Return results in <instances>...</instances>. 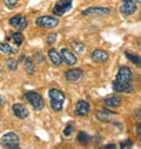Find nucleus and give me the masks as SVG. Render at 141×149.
<instances>
[{"instance_id":"f3484780","label":"nucleus","mask_w":141,"mask_h":149,"mask_svg":"<svg viewBox=\"0 0 141 149\" xmlns=\"http://www.w3.org/2000/svg\"><path fill=\"white\" fill-rule=\"evenodd\" d=\"M105 104L107 106V107H119L121 104V99L118 95L111 96V97L105 100Z\"/></svg>"},{"instance_id":"b1692460","label":"nucleus","mask_w":141,"mask_h":149,"mask_svg":"<svg viewBox=\"0 0 141 149\" xmlns=\"http://www.w3.org/2000/svg\"><path fill=\"white\" fill-rule=\"evenodd\" d=\"M73 132H74V126H73L72 123H69V125H67V127L65 128L64 134H65V136H69V135H72Z\"/></svg>"},{"instance_id":"ddd939ff","label":"nucleus","mask_w":141,"mask_h":149,"mask_svg":"<svg viewBox=\"0 0 141 149\" xmlns=\"http://www.w3.org/2000/svg\"><path fill=\"white\" fill-rule=\"evenodd\" d=\"M108 13H110V8H106V7H91L82 12L84 15H93V14L102 15V14H108Z\"/></svg>"},{"instance_id":"4468645a","label":"nucleus","mask_w":141,"mask_h":149,"mask_svg":"<svg viewBox=\"0 0 141 149\" xmlns=\"http://www.w3.org/2000/svg\"><path fill=\"white\" fill-rule=\"evenodd\" d=\"M108 53L105 52L102 49H95L93 53H92V59L95 61V62H105L108 60Z\"/></svg>"},{"instance_id":"c85d7f7f","label":"nucleus","mask_w":141,"mask_h":149,"mask_svg":"<svg viewBox=\"0 0 141 149\" xmlns=\"http://www.w3.org/2000/svg\"><path fill=\"white\" fill-rule=\"evenodd\" d=\"M105 148H106V149H108V148H115V146H114V144H108V146H106Z\"/></svg>"},{"instance_id":"f257e3e1","label":"nucleus","mask_w":141,"mask_h":149,"mask_svg":"<svg viewBox=\"0 0 141 149\" xmlns=\"http://www.w3.org/2000/svg\"><path fill=\"white\" fill-rule=\"evenodd\" d=\"M132 70L128 67H120L118 75H117V80L113 84V88L117 92H132V86H131V81H132Z\"/></svg>"},{"instance_id":"7c9ffc66","label":"nucleus","mask_w":141,"mask_h":149,"mask_svg":"<svg viewBox=\"0 0 141 149\" xmlns=\"http://www.w3.org/2000/svg\"><path fill=\"white\" fill-rule=\"evenodd\" d=\"M1 106H3V99L0 97V107H1Z\"/></svg>"},{"instance_id":"5701e85b","label":"nucleus","mask_w":141,"mask_h":149,"mask_svg":"<svg viewBox=\"0 0 141 149\" xmlns=\"http://www.w3.org/2000/svg\"><path fill=\"white\" fill-rule=\"evenodd\" d=\"M25 67H26V70H27V73H28V74H33V73H34L33 61H32L29 58H27V59H26V61H25Z\"/></svg>"},{"instance_id":"6e6552de","label":"nucleus","mask_w":141,"mask_h":149,"mask_svg":"<svg viewBox=\"0 0 141 149\" xmlns=\"http://www.w3.org/2000/svg\"><path fill=\"white\" fill-rule=\"evenodd\" d=\"M84 75V72L81 69H78V68H73V69H69L66 72L65 77H66V80L67 81H70V82H74V81H78L82 78Z\"/></svg>"},{"instance_id":"c756f323","label":"nucleus","mask_w":141,"mask_h":149,"mask_svg":"<svg viewBox=\"0 0 141 149\" xmlns=\"http://www.w3.org/2000/svg\"><path fill=\"white\" fill-rule=\"evenodd\" d=\"M138 135H139V137H140V125L138 126Z\"/></svg>"},{"instance_id":"cd10ccee","label":"nucleus","mask_w":141,"mask_h":149,"mask_svg":"<svg viewBox=\"0 0 141 149\" xmlns=\"http://www.w3.org/2000/svg\"><path fill=\"white\" fill-rule=\"evenodd\" d=\"M55 38H57V34H51V35H48V40H47V42L48 44H52V42H54L55 41Z\"/></svg>"},{"instance_id":"412c9836","label":"nucleus","mask_w":141,"mask_h":149,"mask_svg":"<svg viewBox=\"0 0 141 149\" xmlns=\"http://www.w3.org/2000/svg\"><path fill=\"white\" fill-rule=\"evenodd\" d=\"M11 38H12V40L14 41V44H17V45H21L22 41H24V35H22L20 32H17V33L12 34Z\"/></svg>"},{"instance_id":"aec40b11","label":"nucleus","mask_w":141,"mask_h":149,"mask_svg":"<svg viewBox=\"0 0 141 149\" xmlns=\"http://www.w3.org/2000/svg\"><path fill=\"white\" fill-rule=\"evenodd\" d=\"M78 141H79V143H81V144H87V143L89 142V136H88V134L85 133V132H80L79 135H78Z\"/></svg>"},{"instance_id":"dca6fc26","label":"nucleus","mask_w":141,"mask_h":149,"mask_svg":"<svg viewBox=\"0 0 141 149\" xmlns=\"http://www.w3.org/2000/svg\"><path fill=\"white\" fill-rule=\"evenodd\" d=\"M48 56H50L52 63H54L55 66H60V65H61V61H62V60H61V56H60V54H59L55 49H50Z\"/></svg>"},{"instance_id":"1a4fd4ad","label":"nucleus","mask_w":141,"mask_h":149,"mask_svg":"<svg viewBox=\"0 0 141 149\" xmlns=\"http://www.w3.org/2000/svg\"><path fill=\"white\" fill-rule=\"evenodd\" d=\"M60 56H61V60H64L69 66H73V65L77 63V56L72 52H70L69 49H67V48H62L61 49Z\"/></svg>"},{"instance_id":"7ed1b4c3","label":"nucleus","mask_w":141,"mask_h":149,"mask_svg":"<svg viewBox=\"0 0 141 149\" xmlns=\"http://www.w3.org/2000/svg\"><path fill=\"white\" fill-rule=\"evenodd\" d=\"M26 99L27 101L32 104V107L37 110H40L44 108V100L41 97V95L37 92H27L26 93Z\"/></svg>"},{"instance_id":"2eb2a0df","label":"nucleus","mask_w":141,"mask_h":149,"mask_svg":"<svg viewBox=\"0 0 141 149\" xmlns=\"http://www.w3.org/2000/svg\"><path fill=\"white\" fill-rule=\"evenodd\" d=\"M114 115H115L114 111H111V110L106 109V108L100 109V110L96 111V118H98L99 120H101V121H108V120H111V118L114 116Z\"/></svg>"},{"instance_id":"f8f14e48","label":"nucleus","mask_w":141,"mask_h":149,"mask_svg":"<svg viewBox=\"0 0 141 149\" xmlns=\"http://www.w3.org/2000/svg\"><path fill=\"white\" fill-rule=\"evenodd\" d=\"M89 113V104L86 101H79L75 106V114L79 116H86Z\"/></svg>"},{"instance_id":"0eeeda50","label":"nucleus","mask_w":141,"mask_h":149,"mask_svg":"<svg viewBox=\"0 0 141 149\" xmlns=\"http://www.w3.org/2000/svg\"><path fill=\"white\" fill-rule=\"evenodd\" d=\"M120 11L125 14V15H132L136 12V4L133 1V0H124Z\"/></svg>"},{"instance_id":"9d476101","label":"nucleus","mask_w":141,"mask_h":149,"mask_svg":"<svg viewBox=\"0 0 141 149\" xmlns=\"http://www.w3.org/2000/svg\"><path fill=\"white\" fill-rule=\"evenodd\" d=\"M10 25L18 29H24L27 27V20L22 15H15L10 19Z\"/></svg>"},{"instance_id":"393cba45","label":"nucleus","mask_w":141,"mask_h":149,"mask_svg":"<svg viewBox=\"0 0 141 149\" xmlns=\"http://www.w3.org/2000/svg\"><path fill=\"white\" fill-rule=\"evenodd\" d=\"M7 66L11 70H15L17 69V66H18V62L14 60V59H8L7 60Z\"/></svg>"},{"instance_id":"4be33fe9","label":"nucleus","mask_w":141,"mask_h":149,"mask_svg":"<svg viewBox=\"0 0 141 149\" xmlns=\"http://www.w3.org/2000/svg\"><path fill=\"white\" fill-rule=\"evenodd\" d=\"M126 56L134 63V65H138V66H140V63H141V61H140V58L138 56V55H134V54H132V53H127L126 52Z\"/></svg>"},{"instance_id":"423d86ee","label":"nucleus","mask_w":141,"mask_h":149,"mask_svg":"<svg viewBox=\"0 0 141 149\" xmlns=\"http://www.w3.org/2000/svg\"><path fill=\"white\" fill-rule=\"evenodd\" d=\"M59 24V20L54 17H50V15H44L38 18L37 20V25L39 27H44V28H54L57 27Z\"/></svg>"},{"instance_id":"9b49d317","label":"nucleus","mask_w":141,"mask_h":149,"mask_svg":"<svg viewBox=\"0 0 141 149\" xmlns=\"http://www.w3.org/2000/svg\"><path fill=\"white\" fill-rule=\"evenodd\" d=\"M12 109H13L14 115L17 118H19V119H26L28 116V114H29L28 109L24 104H21V103H14Z\"/></svg>"},{"instance_id":"6ab92c4d","label":"nucleus","mask_w":141,"mask_h":149,"mask_svg":"<svg viewBox=\"0 0 141 149\" xmlns=\"http://www.w3.org/2000/svg\"><path fill=\"white\" fill-rule=\"evenodd\" d=\"M70 47H72V48H73L75 52H78V53H82L84 49H85L84 44H81L80 41H72V42H70Z\"/></svg>"},{"instance_id":"a878e982","label":"nucleus","mask_w":141,"mask_h":149,"mask_svg":"<svg viewBox=\"0 0 141 149\" xmlns=\"http://www.w3.org/2000/svg\"><path fill=\"white\" fill-rule=\"evenodd\" d=\"M4 4H5L8 8H13L14 6H17L18 0H4Z\"/></svg>"},{"instance_id":"a211bd4d","label":"nucleus","mask_w":141,"mask_h":149,"mask_svg":"<svg viewBox=\"0 0 141 149\" xmlns=\"http://www.w3.org/2000/svg\"><path fill=\"white\" fill-rule=\"evenodd\" d=\"M0 52H3L5 54H12L15 52V49L12 46H10L7 42H1L0 44Z\"/></svg>"},{"instance_id":"39448f33","label":"nucleus","mask_w":141,"mask_h":149,"mask_svg":"<svg viewBox=\"0 0 141 149\" xmlns=\"http://www.w3.org/2000/svg\"><path fill=\"white\" fill-rule=\"evenodd\" d=\"M72 7V0H59L53 7V13L55 15H64Z\"/></svg>"},{"instance_id":"20e7f679","label":"nucleus","mask_w":141,"mask_h":149,"mask_svg":"<svg viewBox=\"0 0 141 149\" xmlns=\"http://www.w3.org/2000/svg\"><path fill=\"white\" fill-rule=\"evenodd\" d=\"M1 144L5 148H10V149H14V148H19V136L15 133H7L6 135L3 136L1 139Z\"/></svg>"},{"instance_id":"bb28decb","label":"nucleus","mask_w":141,"mask_h":149,"mask_svg":"<svg viewBox=\"0 0 141 149\" xmlns=\"http://www.w3.org/2000/svg\"><path fill=\"white\" fill-rule=\"evenodd\" d=\"M131 147H132V142L129 140L121 142V148H131Z\"/></svg>"},{"instance_id":"f03ea898","label":"nucleus","mask_w":141,"mask_h":149,"mask_svg":"<svg viewBox=\"0 0 141 149\" xmlns=\"http://www.w3.org/2000/svg\"><path fill=\"white\" fill-rule=\"evenodd\" d=\"M48 94H50V99H51V107L55 111L61 110L62 103L65 101V94L62 92H60L59 89H51Z\"/></svg>"}]
</instances>
